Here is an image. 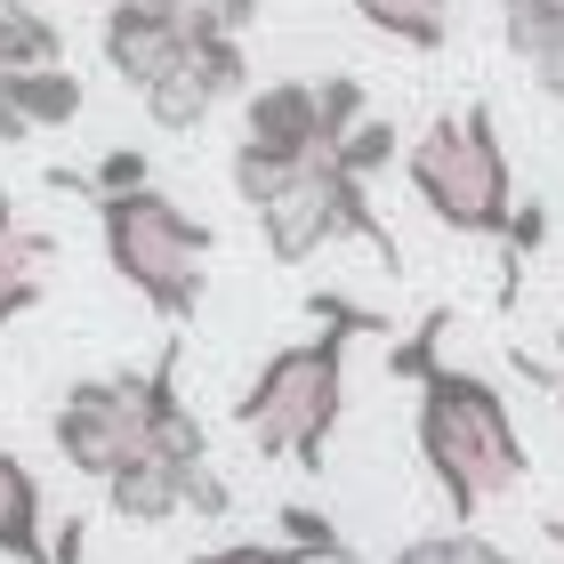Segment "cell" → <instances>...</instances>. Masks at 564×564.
I'll return each mask as SVG.
<instances>
[{"mask_svg": "<svg viewBox=\"0 0 564 564\" xmlns=\"http://www.w3.org/2000/svg\"><path fill=\"white\" fill-rule=\"evenodd\" d=\"M420 459L435 476V492L452 500V517H484L500 492L524 484V435H517V412L492 379L476 371H435L420 388Z\"/></svg>", "mask_w": 564, "mask_h": 564, "instance_id": "1", "label": "cell"}, {"mask_svg": "<svg viewBox=\"0 0 564 564\" xmlns=\"http://www.w3.org/2000/svg\"><path fill=\"white\" fill-rule=\"evenodd\" d=\"M347 330H323V339H299L259 364V379L235 395V427L259 444L267 459H291V468L323 476V444L347 412Z\"/></svg>", "mask_w": 564, "mask_h": 564, "instance_id": "2", "label": "cell"}, {"mask_svg": "<svg viewBox=\"0 0 564 564\" xmlns=\"http://www.w3.org/2000/svg\"><path fill=\"white\" fill-rule=\"evenodd\" d=\"M412 170V194L420 210L444 226V235H500L517 226V177H508V153L492 130V106H468V113H444L435 130L403 153Z\"/></svg>", "mask_w": 564, "mask_h": 564, "instance_id": "3", "label": "cell"}, {"mask_svg": "<svg viewBox=\"0 0 564 564\" xmlns=\"http://www.w3.org/2000/svg\"><path fill=\"white\" fill-rule=\"evenodd\" d=\"M97 235H106V267L130 282L153 315L194 323L202 291H210V274H202V259L218 242L210 226L186 218L170 194H113V202H97Z\"/></svg>", "mask_w": 564, "mask_h": 564, "instance_id": "4", "label": "cell"}, {"mask_svg": "<svg viewBox=\"0 0 564 564\" xmlns=\"http://www.w3.org/2000/svg\"><path fill=\"white\" fill-rule=\"evenodd\" d=\"M177 388V339L153 355V371H130V379H73L48 435H57L65 468H82L97 484H113L130 459H145L153 444V420H162V395Z\"/></svg>", "mask_w": 564, "mask_h": 564, "instance_id": "5", "label": "cell"}, {"mask_svg": "<svg viewBox=\"0 0 564 564\" xmlns=\"http://www.w3.org/2000/svg\"><path fill=\"white\" fill-rule=\"evenodd\" d=\"M259 226H267V250H274L282 267L315 259L323 242H347V235H355V242H371L388 274L403 267V250H395V235H388V218L371 210V194L355 186V177H347L339 162H330V153H323V162H306V170L291 177V186H282V194L267 202Z\"/></svg>", "mask_w": 564, "mask_h": 564, "instance_id": "6", "label": "cell"}, {"mask_svg": "<svg viewBox=\"0 0 564 564\" xmlns=\"http://www.w3.org/2000/svg\"><path fill=\"white\" fill-rule=\"evenodd\" d=\"M97 41H106V65L138 97H153L177 65H186V17H162V9H145V0H113Z\"/></svg>", "mask_w": 564, "mask_h": 564, "instance_id": "7", "label": "cell"}, {"mask_svg": "<svg viewBox=\"0 0 564 564\" xmlns=\"http://www.w3.org/2000/svg\"><path fill=\"white\" fill-rule=\"evenodd\" d=\"M242 138L274 162H323V97L315 82H267L242 97Z\"/></svg>", "mask_w": 564, "mask_h": 564, "instance_id": "8", "label": "cell"}, {"mask_svg": "<svg viewBox=\"0 0 564 564\" xmlns=\"http://www.w3.org/2000/svg\"><path fill=\"white\" fill-rule=\"evenodd\" d=\"M500 33L532 65L549 106H564V0H500Z\"/></svg>", "mask_w": 564, "mask_h": 564, "instance_id": "9", "label": "cell"}, {"mask_svg": "<svg viewBox=\"0 0 564 564\" xmlns=\"http://www.w3.org/2000/svg\"><path fill=\"white\" fill-rule=\"evenodd\" d=\"M48 259H57V242H48L41 226H24L17 202H0V323H17V315H33V306H41Z\"/></svg>", "mask_w": 564, "mask_h": 564, "instance_id": "10", "label": "cell"}, {"mask_svg": "<svg viewBox=\"0 0 564 564\" xmlns=\"http://www.w3.org/2000/svg\"><path fill=\"white\" fill-rule=\"evenodd\" d=\"M0 556L9 564H48V532H41V484L24 459L0 452Z\"/></svg>", "mask_w": 564, "mask_h": 564, "instance_id": "11", "label": "cell"}, {"mask_svg": "<svg viewBox=\"0 0 564 564\" xmlns=\"http://www.w3.org/2000/svg\"><path fill=\"white\" fill-rule=\"evenodd\" d=\"M65 65V33L41 0H0V73H48Z\"/></svg>", "mask_w": 564, "mask_h": 564, "instance_id": "12", "label": "cell"}, {"mask_svg": "<svg viewBox=\"0 0 564 564\" xmlns=\"http://www.w3.org/2000/svg\"><path fill=\"white\" fill-rule=\"evenodd\" d=\"M106 500H113V517L121 524H170L177 508H186V484H177V468H162V459H130L113 484H106Z\"/></svg>", "mask_w": 564, "mask_h": 564, "instance_id": "13", "label": "cell"}, {"mask_svg": "<svg viewBox=\"0 0 564 564\" xmlns=\"http://www.w3.org/2000/svg\"><path fill=\"white\" fill-rule=\"evenodd\" d=\"M9 97H17V113L33 121V130H73L89 89H82L73 65H48V73H9Z\"/></svg>", "mask_w": 564, "mask_h": 564, "instance_id": "14", "label": "cell"}, {"mask_svg": "<svg viewBox=\"0 0 564 564\" xmlns=\"http://www.w3.org/2000/svg\"><path fill=\"white\" fill-rule=\"evenodd\" d=\"M355 17L403 48H444L452 33V0H355Z\"/></svg>", "mask_w": 564, "mask_h": 564, "instance_id": "15", "label": "cell"}, {"mask_svg": "<svg viewBox=\"0 0 564 564\" xmlns=\"http://www.w3.org/2000/svg\"><path fill=\"white\" fill-rule=\"evenodd\" d=\"M210 106H218V82H210V73H202L194 57H186L162 89L145 97V113L162 121V130H202V121H210Z\"/></svg>", "mask_w": 564, "mask_h": 564, "instance_id": "16", "label": "cell"}, {"mask_svg": "<svg viewBox=\"0 0 564 564\" xmlns=\"http://www.w3.org/2000/svg\"><path fill=\"white\" fill-rule=\"evenodd\" d=\"M274 517H282V549H299L306 564H355V541L323 517V508L291 500V508H274Z\"/></svg>", "mask_w": 564, "mask_h": 564, "instance_id": "17", "label": "cell"}, {"mask_svg": "<svg viewBox=\"0 0 564 564\" xmlns=\"http://www.w3.org/2000/svg\"><path fill=\"white\" fill-rule=\"evenodd\" d=\"M395 564H517L500 541H484V532H420V541H403L395 549Z\"/></svg>", "mask_w": 564, "mask_h": 564, "instance_id": "18", "label": "cell"}, {"mask_svg": "<svg viewBox=\"0 0 564 564\" xmlns=\"http://www.w3.org/2000/svg\"><path fill=\"white\" fill-rule=\"evenodd\" d=\"M444 330H452V315H444V306H427L412 339H395V347H388V379H403V388H427V379L444 371V364H435V347H444Z\"/></svg>", "mask_w": 564, "mask_h": 564, "instance_id": "19", "label": "cell"}, {"mask_svg": "<svg viewBox=\"0 0 564 564\" xmlns=\"http://www.w3.org/2000/svg\"><path fill=\"white\" fill-rule=\"evenodd\" d=\"M315 97H323V153H339V145L371 121V113H364V82H355V73H323Z\"/></svg>", "mask_w": 564, "mask_h": 564, "instance_id": "20", "label": "cell"}, {"mask_svg": "<svg viewBox=\"0 0 564 564\" xmlns=\"http://www.w3.org/2000/svg\"><path fill=\"white\" fill-rule=\"evenodd\" d=\"M226 170H235V194L250 202V210H267V202H274V194L299 177V162H274V153H259L250 138L235 145V162H226Z\"/></svg>", "mask_w": 564, "mask_h": 564, "instance_id": "21", "label": "cell"}, {"mask_svg": "<svg viewBox=\"0 0 564 564\" xmlns=\"http://www.w3.org/2000/svg\"><path fill=\"white\" fill-rule=\"evenodd\" d=\"M395 153H403V145H395V121H364V130H355V138H347L339 153H330V162H339V170L355 177V186H371V177L388 170Z\"/></svg>", "mask_w": 564, "mask_h": 564, "instance_id": "22", "label": "cell"}, {"mask_svg": "<svg viewBox=\"0 0 564 564\" xmlns=\"http://www.w3.org/2000/svg\"><path fill=\"white\" fill-rule=\"evenodd\" d=\"M89 194H97V202H113V194H153V162H145V145H113V153H97Z\"/></svg>", "mask_w": 564, "mask_h": 564, "instance_id": "23", "label": "cell"}, {"mask_svg": "<svg viewBox=\"0 0 564 564\" xmlns=\"http://www.w3.org/2000/svg\"><path fill=\"white\" fill-rule=\"evenodd\" d=\"M306 315H315L323 330H347V339H364V330H388V315H371V306H355V299H339V291H315V299H306Z\"/></svg>", "mask_w": 564, "mask_h": 564, "instance_id": "24", "label": "cell"}, {"mask_svg": "<svg viewBox=\"0 0 564 564\" xmlns=\"http://www.w3.org/2000/svg\"><path fill=\"white\" fill-rule=\"evenodd\" d=\"M194 564H306V556L282 541H235V549H202Z\"/></svg>", "mask_w": 564, "mask_h": 564, "instance_id": "25", "label": "cell"}, {"mask_svg": "<svg viewBox=\"0 0 564 564\" xmlns=\"http://www.w3.org/2000/svg\"><path fill=\"white\" fill-rule=\"evenodd\" d=\"M549 242V210L541 202H517V226H508V259H532Z\"/></svg>", "mask_w": 564, "mask_h": 564, "instance_id": "26", "label": "cell"}, {"mask_svg": "<svg viewBox=\"0 0 564 564\" xmlns=\"http://www.w3.org/2000/svg\"><path fill=\"white\" fill-rule=\"evenodd\" d=\"M186 508H194V517H226V508H235V492H226V476H218V468L186 476Z\"/></svg>", "mask_w": 564, "mask_h": 564, "instance_id": "27", "label": "cell"}, {"mask_svg": "<svg viewBox=\"0 0 564 564\" xmlns=\"http://www.w3.org/2000/svg\"><path fill=\"white\" fill-rule=\"evenodd\" d=\"M202 17H210L218 33H235V41H242L250 24H259V0H202Z\"/></svg>", "mask_w": 564, "mask_h": 564, "instance_id": "28", "label": "cell"}, {"mask_svg": "<svg viewBox=\"0 0 564 564\" xmlns=\"http://www.w3.org/2000/svg\"><path fill=\"white\" fill-rule=\"evenodd\" d=\"M33 138V121L17 113V97H9V73H0V145H24Z\"/></svg>", "mask_w": 564, "mask_h": 564, "instance_id": "29", "label": "cell"}, {"mask_svg": "<svg viewBox=\"0 0 564 564\" xmlns=\"http://www.w3.org/2000/svg\"><path fill=\"white\" fill-rule=\"evenodd\" d=\"M145 9H162V17H186V9H194V0H145Z\"/></svg>", "mask_w": 564, "mask_h": 564, "instance_id": "30", "label": "cell"}, {"mask_svg": "<svg viewBox=\"0 0 564 564\" xmlns=\"http://www.w3.org/2000/svg\"><path fill=\"white\" fill-rule=\"evenodd\" d=\"M556 364H564V323H556Z\"/></svg>", "mask_w": 564, "mask_h": 564, "instance_id": "31", "label": "cell"}, {"mask_svg": "<svg viewBox=\"0 0 564 564\" xmlns=\"http://www.w3.org/2000/svg\"><path fill=\"white\" fill-rule=\"evenodd\" d=\"M556 549H564V524H556Z\"/></svg>", "mask_w": 564, "mask_h": 564, "instance_id": "32", "label": "cell"}]
</instances>
